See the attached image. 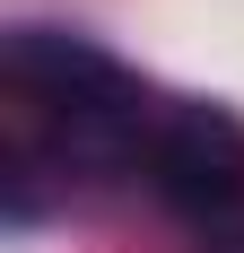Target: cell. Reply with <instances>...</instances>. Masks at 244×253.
<instances>
[{
	"label": "cell",
	"mask_w": 244,
	"mask_h": 253,
	"mask_svg": "<svg viewBox=\"0 0 244 253\" xmlns=\"http://www.w3.org/2000/svg\"><path fill=\"white\" fill-rule=\"evenodd\" d=\"M9 87L18 105H35L52 131H61V149L70 157H148V131L166 105L140 96V79L105 61L96 44H79V35H52V26H18L9 35Z\"/></svg>",
	"instance_id": "obj_1"
},
{
	"label": "cell",
	"mask_w": 244,
	"mask_h": 253,
	"mask_svg": "<svg viewBox=\"0 0 244 253\" xmlns=\"http://www.w3.org/2000/svg\"><path fill=\"white\" fill-rule=\"evenodd\" d=\"M140 166H148V183H157V201L183 210L192 227L244 210V123L227 105H166Z\"/></svg>",
	"instance_id": "obj_2"
},
{
	"label": "cell",
	"mask_w": 244,
	"mask_h": 253,
	"mask_svg": "<svg viewBox=\"0 0 244 253\" xmlns=\"http://www.w3.org/2000/svg\"><path fill=\"white\" fill-rule=\"evenodd\" d=\"M201 253H244V210L209 218V227H201Z\"/></svg>",
	"instance_id": "obj_3"
}]
</instances>
